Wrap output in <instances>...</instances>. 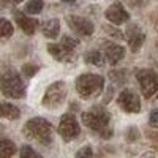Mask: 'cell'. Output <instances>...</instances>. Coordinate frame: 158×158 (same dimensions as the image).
<instances>
[{
	"label": "cell",
	"instance_id": "obj_1",
	"mask_svg": "<svg viewBox=\"0 0 158 158\" xmlns=\"http://www.w3.org/2000/svg\"><path fill=\"white\" fill-rule=\"evenodd\" d=\"M22 135L48 147L54 142V127L43 117H33L22 127Z\"/></svg>",
	"mask_w": 158,
	"mask_h": 158
},
{
	"label": "cell",
	"instance_id": "obj_2",
	"mask_svg": "<svg viewBox=\"0 0 158 158\" xmlns=\"http://www.w3.org/2000/svg\"><path fill=\"white\" fill-rule=\"evenodd\" d=\"M109 118H111L109 112L101 106H94L92 111L81 114L82 123L87 128L94 130L95 133H98L103 138H111L112 136V131L109 128Z\"/></svg>",
	"mask_w": 158,
	"mask_h": 158
},
{
	"label": "cell",
	"instance_id": "obj_3",
	"mask_svg": "<svg viewBox=\"0 0 158 158\" xmlns=\"http://www.w3.org/2000/svg\"><path fill=\"white\" fill-rule=\"evenodd\" d=\"M0 90L2 95L6 98H15L21 100L25 97V82L22 81V77L18 71L6 68L0 73Z\"/></svg>",
	"mask_w": 158,
	"mask_h": 158
},
{
	"label": "cell",
	"instance_id": "obj_4",
	"mask_svg": "<svg viewBox=\"0 0 158 158\" xmlns=\"http://www.w3.org/2000/svg\"><path fill=\"white\" fill-rule=\"evenodd\" d=\"M103 89H104V79L100 74L84 73V74L76 77L77 95L84 100H90L94 97H98L103 92Z\"/></svg>",
	"mask_w": 158,
	"mask_h": 158
},
{
	"label": "cell",
	"instance_id": "obj_5",
	"mask_svg": "<svg viewBox=\"0 0 158 158\" xmlns=\"http://www.w3.org/2000/svg\"><path fill=\"white\" fill-rule=\"evenodd\" d=\"M77 40L71 36H62L60 43H49L48 52L59 62H71L74 59V51L77 48Z\"/></svg>",
	"mask_w": 158,
	"mask_h": 158
},
{
	"label": "cell",
	"instance_id": "obj_6",
	"mask_svg": "<svg viewBox=\"0 0 158 158\" xmlns=\"http://www.w3.org/2000/svg\"><path fill=\"white\" fill-rule=\"evenodd\" d=\"M67 94H68L67 84L63 81H56L46 89L41 104L48 109H59L67 100Z\"/></svg>",
	"mask_w": 158,
	"mask_h": 158
},
{
	"label": "cell",
	"instance_id": "obj_7",
	"mask_svg": "<svg viewBox=\"0 0 158 158\" xmlns=\"http://www.w3.org/2000/svg\"><path fill=\"white\" fill-rule=\"evenodd\" d=\"M136 79L139 82L141 92L144 98H152L158 92V73L149 68L138 70L136 71Z\"/></svg>",
	"mask_w": 158,
	"mask_h": 158
},
{
	"label": "cell",
	"instance_id": "obj_8",
	"mask_svg": "<svg viewBox=\"0 0 158 158\" xmlns=\"http://www.w3.org/2000/svg\"><path fill=\"white\" fill-rule=\"evenodd\" d=\"M81 133V128H79L77 118L73 114H63L60 117V123H59V135L62 136V139L65 142H70L73 139H76Z\"/></svg>",
	"mask_w": 158,
	"mask_h": 158
},
{
	"label": "cell",
	"instance_id": "obj_9",
	"mask_svg": "<svg viewBox=\"0 0 158 158\" xmlns=\"http://www.w3.org/2000/svg\"><path fill=\"white\" fill-rule=\"evenodd\" d=\"M117 104L120 106L122 111H125L128 114H138L141 111V100L136 95V92L131 89H125L118 94Z\"/></svg>",
	"mask_w": 158,
	"mask_h": 158
},
{
	"label": "cell",
	"instance_id": "obj_10",
	"mask_svg": "<svg viewBox=\"0 0 158 158\" xmlns=\"http://www.w3.org/2000/svg\"><path fill=\"white\" fill-rule=\"evenodd\" d=\"M67 24L68 27L79 36H90L95 30V25L92 21L81 18V16H67Z\"/></svg>",
	"mask_w": 158,
	"mask_h": 158
},
{
	"label": "cell",
	"instance_id": "obj_11",
	"mask_svg": "<svg viewBox=\"0 0 158 158\" xmlns=\"http://www.w3.org/2000/svg\"><path fill=\"white\" fill-rule=\"evenodd\" d=\"M123 36H125V40L130 44L131 52H138L142 48L144 41H146V33L142 32V29L139 27L138 24H130L127 27V30H125Z\"/></svg>",
	"mask_w": 158,
	"mask_h": 158
},
{
	"label": "cell",
	"instance_id": "obj_12",
	"mask_svg": "<svg viewBox=\"0 0 158 158\" xmlns=\"http://www.w3.org/2000/svg\"><path fill=\"white\" fill-rule=\"evenodd\" d=\"M104 16H106V19H108L111 24H114V25H122V24L128 22L130 13L125 10V6H123L120 2H114V3L106 10Z\"/></svg>",
	"mask_w": 158,
	"mask_h": 158
},
{
	"label": "cell",
	"instance_id": "obj_13",
	"mask_svg": "<svg viewBox=\"0 0 158 158\" xmlns=\"http://www.w3.org/2000/svg\"><path fill=\"white\" fill-rule=\"evenodd\" d=\"M103 51H104V60L109 65H117L125 57V48L120 44L111 43V41L103 43Z\"/></svg>",
	"mask_w": 158,
	"mask_h": 158
},
{
	"label": "cell",
	"instance_id": "obj_14",
	"mask_svg": "<svg viewBox=\"0 0 158 158\" xmlns=\"http://www.w3.org/2000/svg\"><path fill=\"white\" fill-rule=\"evenodd\" d=\"M13 18H15L16 24L19 25V29L27 35H33L38 29V25H40V22L36 19L29 18L27 13H22V11H18V10L13 11Z\"/></svg>",
	"mask_w": 158,
	"mask_h": 158
},
{
	"label": "cell",
	"instance_id": "obj_15",
	"mask_svg": "<svg viewBox=\"0 0 158 158\" xmlns=\"http://www.w3.org/2000/svg\"><path fill=\"white\" fill-rule=\"evenodd\" d=\"M21 117L19 108H16L15 104L0 101V118H6V120H18Z\"/></svg>",
	"mask_w": 158,
	"mask_h": 158
},
{
	"label": "cell",
	"instance_id": "obj_16",
	"mask_svg": "<svg viewBox=\"0 0 158 158\" xmlns=\"http://www.w3.org/2000/svg\"><path fill=\"white\" fill-rule=\"evenodd\" d=\"M41 32L46 38L56 40L60 33V21L59 19H49L41 24Z\"/></svg>",
	"mask_w": 158,
	"mask_h": 158
},
{
	"label": "cell",
	"instance_id": "obj_17",
	"mask_svg": "<svg viewBox=\"0 0 158 158\" xmlns=\"http://www.w3.org/2000/svg\"><path fill=\"white\" fill-rule=\"evenodd\" d=\"M16 153V146L15 142L6 139V138H0V158L5 156H13Z\"/></svg>",
	"mask_w": 158,
	"mask_h": 158
},
{
	"label": "cell",
	"instance_id": "obj_18",
	"mask_svg": "<svg viewBox=\"0 0 158 158\" xmlns=\"http://www.w3.org/2000/svg\"><path fill=\"white\" fill-rule=\"evenodd\" d=\"M85 62L94 67H103L104 65V57L100 51H89L85 54Z\"/></svg>",
	"mask_w": 158,
	"mask_h": 158
},
{
	"label": "cell",
	"instance_id": "obj_19",
	"mask_svg": "<svg viewBox=\"0 0 158 158\" xmlns=\"http://www.w3.org/2000/svg\"><path fill=\"white\" fill-rule=\"evenodd\" d=\"M44 8V2L43 0H30L25 5V13L27 15H40Z\"/></svg>",
	"mask_w": 158,
	"mask_h": 158
},
{
	"label": "cell",
	"instance_id": "obj_20",
	"mask_svg": "<svg viewBox=\"0 0 158 158\" xmlns=\"http://www.w3.org/2000/svg\"><path fill=\"white\" fill-rule=\"evenodd\" d=\"M15 27L8 19H0V40H6L13 35Z\"/></svg>",
	"mask_w": 158,
	"mask_h": 158
},
{
	"label": "cell",
	"instance_id": "obj_21",
	"mask_svg": "<svg viewBox=\"0 0 158 158\" xmlns=\"http://www.w3.org/2000/svg\"><path fill=\"white\" fill-rule=\"evenodd\" d=\"M38 71H40V67L35 65V63H25V65H22V74L25 77H33Z\"/></svg>",
	"mask_w": 158,
	"mask_h": 158
},
{
	"label": "cell",
	"instance_id": "obj_22",
	"mask_svg": "<svg viewBox=\"0 0 158 158\" xmlns=\"http://www.w3.org/2000/svg\"><path fill=\"white\" fill-rule=\"evenodd\" d=\"M19 155L21 158H41V155L35 152L30 146H22V149L19 150Z\"/></svg>",
	"mask_w": 158,
	"mask_h": 158
},
{
	"label": "cell",
	"instance_id": "obj_23",
	"mask_svg": "<svg viewBox=\"0 0 158 158\" xmlns=\"http://www.w3.org/2000/svg\"><path fill=\"white\" fill-rule=\"evenodd\" d=\"M109 77L115 84H123L125 82V71H120V70H115V71H111L109 73Z\"/></svg>",
	"mask_w": 158,
	"mask_h": 158
},
{
	"label": "cell",
	"instance_id": "obj_24",
	"mask_svg": "<svg viewBox=\"0 0 158 158\" xmlns=\"http://www.w3.org/2000/svg\"><path fill=\"white\" fill-rule=\"evenodd\" d=\"M149 125L152 128H158V109H153L149 115Z\"/></svg>",
	"mask_w": 158,
	"mask_h": 158
},
{
	"label": "cell",
	"instance_id": "obj_25",
	"mask_svg": "<svg viewBox=\"0 0 158 158\" xmlns=\"http://www.w3.org/2000/svg\"><path fill=\"white\" fill-rule=\"evenodd\" d=\"M94 155V152H92V149L87 146V147H82L81 150L76 152V156H92Z\"/></svg>",
	"mask_w": 158,
	"mask_h": 158
},
{
	"label": "cell",
	"instance_id": "obj_26",
	"mask_svg": "<svg viewBox=\"0 0 158 158\" xmlns=\"http://www.w3.org/2000/svg\"><path fill=\"white\" fill-rule=\"evenodd\" d=\"M138 128L136 127H131V128H128V135H127V138H128V141H135V139H138Z\"/></svg>",
	"mask_w": 158,
	"mask_h": 158
},
{
	"label": "cell",
	"instance_id": "obj_27",
	"mask_svg": "<svg viewBox=\"0 0 158 158\" xmlns=\"http://www.w3.org/2000/svg\"><path fill=\"white\" fill-rule=\"evenodd\" d=\"M104 30H106L109 35H112V36H115V38H122L123 35L120 33V30H117V29H112V27H104Z\"/></svg>",
	"mask_w": 158,
	"mask_h": 158
},
{
	"label": "cell",
	"instance_id": "obj_28",
	"mask_svg": "<svg viewBox=\"0 0 158 158\" xmlns=\"http://www.w3.org/2000/svg\"><path fill=\"white\" fill-rule=\"evenodd\" d=\"M11 3H15L13 0H0V10H6L8 6H11Z\"/></svg>",
	"mask_w": 158,
	"mask_h": 158
},
{
	"label": "cell",
	"instance_id": "obj_29",
	"mask_svg": "<svg viewBox=\"0 0 158 158\" xmlns=\"http://www.w3.org/2000/svg\"><path fill=\"white\" fill-rule=\"evenodd\" d=\"M62 2H65V3H73V2H76V0H62Z\"/></svg>",
	"mask_w": 158,
	"mask_h": 158
},
{
	"label": "cell",
	"instance_id": "obj_30",
	"mask_svg": "<svg viewBox=\"0 0 158 158\" xmlns=\"http://www.w3.org/2000/svg\"><path fill=\"white\" fill-rule=\"evenodd\" d=\"M13 2H15V3H21V2H22V0H13Z\"/></svg>",
	"mask_w": 158,
	"mask_h": 158
},
{
	"label": "cell",
	"instance_id": "obj_31",
	"mask_svg": "<svg viewBox=\"0 0 158 158\" xmlns=\"http://www.w3.org/2000/svg\"><path fill=\"white\" fill-rule=\"evenodd\" d=\"M156 104H158V97H156Z\"/></svg>",
	"mask_w": 158,
	"mask_h": 158
}]
</instances>
